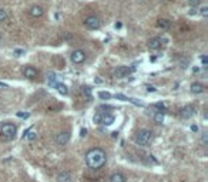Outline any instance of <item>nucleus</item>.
I'll return each mask as SVG.
<instances>
[{
	"label": "nucleus",
	"instance_id": "28",
	"mask_svg": "<svg viewBox=\"0 0 208 182\" xmlns=\"http://www.w3.org/2000/svg\"><path fill=\"white\" fill-rule=\"evenodd\" d=\"M188 4H189V6L197 7L200 4V0H188Z\"/></svg>",
	"mask_w": 208,
	"mask_h": 182
},
{
	"label": "nucleus",
	"instance_id": "7",
	"mask_svg": "<svg viewBox=\"0 0 208 182\" xmlns=\"http://www.w3.org/2000/svg\"><path fill=\"white\" fill-rule=\"evenodd\" d=\"M54 141H56L57 145H66L68 141H70V133H67V131L59 133L56 137H54Z\"/></svg>",
	"mask_w": 208,
	"mask_h": 182
},
{
	"label": "nucleus",
	"instance_id": "33",
	"mask_svg": "<svg viewBox=\"0 0 208 182\" xmlns=\"http://www.w3.org/2000/svg\"><path fill=\"white\" fill-rule=\"evenodd\" d=\"M86 135H87V130H86V128H81V130H80V137L83 138V137H86Z\"/></svg>",
	"mask_w": 208,
	"mask_h": 182
},
{
	"label": "nucleus",
	"instance_id": "21",
	"mask_svg": "<svg viewBox=\"0 0 208 182\" xmlns=\"http://www.w3.org/2000/svg\"><path fill=\"white\" fill-rule=\"evenodd\" d=\"M36 137L37 135H36L34 131H24V137H23V138H27V139H30V141H33Z\"/></svg>",
	"mask_w": 208,
	"mask_h": 182
},
{
	"label": "nucleus",
	"instance_id": "30",
	"mask_svg": "<svg viewBox=\"0 0 208 182\" xmlns=\"http://www.w3.org/2000/svg\"><path fill=\"white\" fill-rule=\"evenodd\" d=\"M155 107L158 108L160 111H165V105L163 104V102H157V104H155Z\"/></svg>",
	"mask_w": 208,
	"mask_h": 182
},
{
	"label": "nucleus",
	"instance_id": "6",
	"mask_svg": "<svg viewBox=\"0 0 208 182\" xmlns=\"http://www.w3.org/2000/svg\"><path fill=\"white\" fill-rule=\"evenodd\" d=\"M131 71H133V68L125 67V65H120V67H117L114 70V77L115 78H124L130 74Z\"/></svg>",
	"mask_w": 208,
	"mask_h": 182
},
{
	"label": "nucleus",
	"instance_id": "18",
	"mask_svg": "<svg viewBox=\"0 0 208 182\" xmlns=\"http://www.w3.org/2000/svg\"><path fill=\"white\" fill-rule=\"evenodd\" d=\"M56 88H57V91H59L61 96H67L68 94V90H67V86H64V84H61V83H57L56 84Z\"/></svg>",
	"mask_w": 208,
	"mask_h": 182
},
{
	"label": "nucleus",
	"instance_id": "9",
	"mask_svg": "<svg viewBox=\"0 0 208 182\" xmlns=\"http://www.w3.org/2000/svg\"><path fill=\"white\" fill-rule=\"evenodd\" d=\"M23 74H24V77L33 80V78L37 77V70H36L34 67H31V65H29V67H26L24 70H23Z\"/></svg>",
	"mask_w": 208,
	"mask_h": 182
},
{
	"label": "nucleus",
	"instance_id": "31",
	"mask_svg": "<svg viewBox=\"0 0 208 182\" xmlns=\"http://www.w3.org/2000/svg\"><path fill=\"white\" fill-rule=\"evenodd\" d=\"M13 53H14V56H23V54H24V51H23V50H20V49H16Z\"/></svg>",
	"mask_w": 208,
	"mask_h": 182
},
{
	"label": "nucleus",
	"instance_id": "20",
	"mask_svg": "<svg viewBox=\"0 0 208 182\" xmlns=\"http://www.w3.org/2000/svg\"><path fill=\"white\" fill-rule=\"evenodd\" d=\"M127 101H128V102H131V104H134V105H137V107H144V102L138 101L137 98H133V97H128Z\"/></svg>",
	"mask_w": 208,
	"mask_h": 182
},
{
	"label": "nucleus",
	"instance_id": "17",
	"mask_svg": "<svg viewBox=\"0 0 208 182\" xmlns=\"http://www.w3.org/2000/svg\"><path fill=\"white\" fill-rule=\"evenodd\" d=\"M154 122L155 124H163L164 122V111H157L154 114Z\"/></svg>",
	"mask_w": 208,
	"mask_h": 182
},
{
	"label": "nucleus",
	"instance_id": "22",
	"mask_svg": "<svg viewBox=\"0 0 208 182\" xmlns=\"http://www.w3.org/2000/svg\"><path fill=\"white\" fill-rule=\"evenodd\" d=\"M99 97H100L101 100H110V98H111V94L107 93V91H100V93H99Z\"/></svg>",
	"mask_w": 208,
	"mask_h": 182
},
{
	"label": "nucleus",
	"instance_id": "23",
	"mask_svg": "<svg viewBox=\"0 0 208 182\" xmlns=\"http://www.w3.org/2000/svg\"><path fill=\"white\" fill-rule=\"evenodd\" d=\"M6 19H7V10L3 9V7H0V22H3Z\"/></svg>",
	"mask_w": 208,
	"mask_h": 182
},
{
	"label": "nucleus",
	"instance_id": "1",
	"mask_svg": "<svg viewBox=\"0 0 208 182\" xmlns=\"http://www.w3.org/2000/svg\"><path fill=\"white\" fill-rule=\"evenodd\" d=\"M107 161L106 152L101 148H93L86 154V164L90 169H100L104 167V164Z\"/></svg>",
	"mask_w": 208,
	"mask_h": 182
},
{
	"label": "nucleus",
	"instance_id": "11",
	"mask_svg": "<svg viewBox=\"0 0 208 182\" xmlns=\"http://www.w3.org/2000/svg\"><path fill=\"white\" fill-rule=\"evenodd\" d=\"M161 43H163V40L160 37H154V39H151V40H150L148 47L151 50H158L160 47H161Z\"/></svg>",
	"mask_w": 208,
	"mask_h": 182
},
{
	"label": "nucleus",
	"instance_id": "29",
	"mask_svg": "<svg viewBox=\"0 0 208 182\" xmlns=\"http://www.w3.org/2000/svg\"><path fill=\"white\" fill-rule=\"evenodd\" d=\"M201 63H202L204 67H207V65H208V57L207 56H201Z\"/></svg>",
	"mask_w": 208,
	"mask_h": 182
},
{
	"label": "nucleus",
	"instance_id": "35",
	"mask_svg": "<svg viewBox=\"0 0 208 182\" xmlns=\"http://www.w3.org/2000/svg\"><path fill=\"white\" fill-rule=\"evenodd\" d=\"M146 88H147V91H148V93H154V91H155V88L152 86H146Z\"/></svg>",
	"mask_w": 208,
	"mask_h": 182
},
{
	"label": "nucleus",
	"instance_id": "15",
	"mask_svg": "<svg viewBox=\"0 0 208 182\" xmlns=\"http://www.w3.org/2000/svg\"><path fill=\"white\" fill-rule=\"evenodd\" d=\"M72 181V175L68 172H61L57 176V182H70Z\"/></svg>",
	"mask_w": 208,
	"mask_h": 182
},
{
	"label": "nucleus",
	"instance_id": "3",
	"mask_svg": "<svg viewBox=\"0 0 208 182\" xmlns=\"http://www.w3.org/2000/svg\"><path fill=\"white\" fill-rule=\"evenodd\" d=\"M0 133H2V137H3L6 141H12V139L16 138L17 128H16L14 124L6 122V124H3V125H2V128H0Z\"/></svg>",
	"mask_w": 208,
	"mask_h": 182
},
{
	"label": "nucleus",
	"instance_id": "10",
	"mask_svg": "<svg viewBox=\"0 0 208 182\" xmlns=\"http://www.w3.org/2000/svg\"><path fill=\"white\" fill-rule=\"evenodd\" d=\"M113 122H114V115L101 114V121H100V124H103V125H111Z\"/></svg>",
	"mask_w": 208,
	"mask_h": 182
},
{
	"label": "nucleus",
	"instance_id": "8",
	"mask_svg": "<svg viewBox=\"0 0 208 182\" xmlns=\"http://www.w3.org/2000/svg\"><path fill=\"white\" fill-rule=\"evenodd\" d=\"M194 114H195V108H194L193 105H187V107H184L183 110H181V112H180L181 118H184V120L191 118Z\"/></svg>",
	"mask_w": 208,
	"mask_h": 182
},
{
	"label": "nucleus",
	"instance_id": "13",
	"mask_svg": "<svg viewBox=\"0 0 208 182\" xmlns=\"http://www.w3.org/2000/svg\"><path fill=\"white\" fill-rule=\"evenodd\" d=\"M43 13H44V10H43V7H40V6H33L30 9V14L33 16V17H41Z\"/></svg>",
	"mask_w": 208,
	"mask_h": 182
},
{
	"label": "nucleus",
	"instance_id": "16",
	"mask_svg": "<svg viewBox=\"0 0 208 182\" xmlns=\"http://www.w3.org/2000/svg\"><path fill=\"white\" fill-rule=\"evenodd\" d=\"M157 24H158V27H161L163 30H168V29L171 27L170 20H167V19H160L158 22H157Z\"/></svg>",
	"mask_w": 208,
	"mask_h": 182
},
{
	"label": "nucleus",
	"instance_id": "37",
	"mask_svg": "<svg viewBox=\"0 0 208 182\" xmlns=\"http://www.w3.org/2000/svg\"><path fill=\"white\" fill-rule=\"evenodd\" d=\"M191 131H194V133H198V125H191Z\"/></svg>",
	"mask_w": 208,
	"mask_h": 182
},
{
	"label": "nucleus",
	"instance_id": "34",
	"mask_svg": "<svg viewBox=\"0 0 208 182\" xmlns=\"http://www.w3.org/2000/svg\"><path fill=\"white\" fill-rule=\"evenodd\" d=\"M17 115H19V117H22V118H29V117H30V114H29V112H26V114H24V112H19Z\"/></svg>",
	"mask_w": 208,
	"mask_h": 182
},
{
	"label": "nucleus",
	"instance_id": "32",
	"mask_svg": "<svg viewBox=\"0 0 208 182\" xmlns=\"http://www.w3.org/2000/svg\"><path fill=\"white\" fill-rule=\"evenodd\" d=\"M188 63H189V60L188 59H187V60H181V67H183V68H187V67H188V65H187V64H188Z\"/></svg>",
	"mask_w": 208,
	"mask_h": 182
},
{
	"label": "nucleus",
	"instance_id": "12",
	"mask_svg": "<svg viewBox=\"0 0 208 182\" xmlns=\"http://www.w3.org/2000/svg\"><path fill=\"white\" fill-rule=\"evenodd\" d=\"M189 91L193 94H200L204 91V86H202L201 83H193L191 87H189Z\"/></svg>",
	"mask_w": 208,
	"mask_h": 182
},
{
	"label": "nucleus",
	"instance_id": "26",
	"mask_svg": "<svg viewBox=\"0 0 208 182\" xmlns=\"http://www.w3.org/2000/svg\"><path fill=\"white\" fill-rule=\"evenodd\" d=\"M81 90H83V93L86 94L87 97H90V96H91V90H90V87H83Z\"/></svg>",
	"mask_w": 208,
	"mask_h": 182
},
{
	"label": "nucleus",
	"instance_id": "27",
	"mask_svg": "<svg viewBox=\"0 0 208 182\" xmlns=\"http://www.w3.org/2000/svg\"><path fill=\"white\" fill-rule=\"evenodd\" d=\"M115 98L121 100V101H127V98H128V97H125L124 94H115Z\"/></svg>",
	"mask_w": 208,
	"mask_h": 182
},
{
	"label": "nucleus",
	"instance_id": "5",
	"mask_svg": "<svg viewBox=\"0 0 208 182\" xmlns=\"http://www.w3.org/2000/svg\"><path fill=\"white\" fill-rule=\"evenodd\" d=\"M70 60H72L74 64H81V63L86 61V53L83 50H74V51L70 54Z\"/></svg>",
	"mask_w": 208,
	"mask_h": 182
},
{
	"label": "nucleus",
	"instance_id": "14",
	"mask_svg": "<svg viewBox=\"0 0 208 182\" xmlns=\"http://www.w3.org/2000/svg\"><path fill=\"white\" fill-rule=\"evenodd\" d=\"M110 182H125V176L120 172H115L110 176Z\"/></svg>",
	"mask_w": 208,
	"mask_h": 182
},
{
	"label": "nucleus",
	"instance_id": "24",
	"mask_svg": "<svg viewBox=\"0 0 208 182\" xmlns=\"http://www.w3.org/2000/svg\"><path fill=\"white\" fill-rule=\"evenodd\" d=\"M200 14H201L202 17H207L208 16V6H202L201 9H200Z\"/></svg>",
	"mask_w": 208,
	"mask_h": 182
},
{
	"label": "nucleus",
	"instance_id": "19",
	"mask_svg": "<svg viewBox=\"0 0 208 182\" xmlns=\"http://www.w3.org/2000/svg\"><path fill=\"white\" fill-rule=\"evenodd\" d=\"M57 77H56V74L54 73H49L47 74V81H49V86H54L56 87V84H57Z\"/></svg>",
	"mask_w": 208,
	"mask_h": 182
},
{
	"label": "nucleus",
	"instance_id": "39",
	"mask_svg": "<svg viewBox=\"0 0 208 182\" xmlns=\"http://www.w3.org/2000/svg\"><path fill=\"white\" fill-rule=\"evenodd\" d=\"M0 40H2V36H0Z\"/></svg>",
	"mask_w": 208,
	"mask_h": 182
},
{
	"label": "nucleus",
	"instance_id": "4",
	"mask_svg": "<svg viewBox=\"0 0 208 182\" xmlns=\"http://www.w3.org/2000/svg\"><path fill=\"white\" fill-rule=\"evenodd\" d=\"M84 26L87 29H90V30H97V29H100L101 23H100L99 17H96V16H88V17H86V20H84Z\"/></svg>",
	"mask_w": 208,
	"mask_h": 182
},
{
	"label": "nucleus",
	"instance_id": "25",
	"mask_svg": "<svg viewBox=\"0 0 208 182\" xmlns=\"http://www.w3.org/2000/svg\"><path fill=\"white\" fill-rule=\"evenodd\" d=\"M100 121H101V114L97 112V114H94V117H93V122L94 124H100Z\"/></svg>",
	"mask_w": 208,
	"mask_h": 182
},
{
	"label": "nucleus",
	"instance_id": "2",
	"mask_svg": "<svg viewBox=\"0 0 208 182\" xmlns=\"http://www.w3.org/2000/svg\"><path fill=\"white\" fill-rule=\"evenodd\" d=\"M134 141H136L137 145H140V147H147L152 141V133L150 130H146V128L140 130L136 134V137H134Z\"/></svg>",
	"mask_w": 208,
	"mask_h": 182
},
{
	"label": "nucleus",
	"instance_id": "38",
	"mask_svg": "<svg viewBox=\"0 0 208 182\" xmlns=\"http://www.w3.org/2000/svg\"><path fill=\"white\" fill-rule=\"evenodd\" d=\"M121 27V23H115V29H120Z\"/></svg>",
	"mask_w": 208,
	"mask_h": 182
},
{
	"label": "nucleus",
	"instance_id": "36",
	"mask_svg": "<svg viewBox=\"0 0 208 182\" xmlns=\"http://www.w3.org/2000/svg\"><path fill=\"white\" fill-rule=\"evenodd\" d=\"M208 138H207V133H202V144H207Z\"/></svg>",
	"mask_w": 208,
	"mask_h": 182
}]
</instances>
